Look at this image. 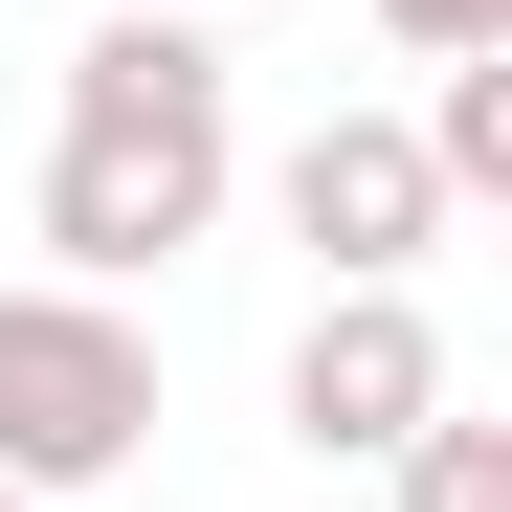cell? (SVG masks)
Instances as JSON below:
<instances>
[{
  "label": "cell",
  "mask_w": 512,
  "mask_h": 512,
  "mask_svg": "<svg viewBox=\"0 0 512 512\" xmlns=\"http://www.w3.org/2000/svg\"><path fill=\"white\" fill-rule=\"evenodd\" d=\"M156 446V334L112 290H0V490H112Z\"/></svg>",
  "instance_id": "6da1fadb"
},
{
  "label": "cell",
  "mask_w": 512,
  "mask_h": 512,
  "mask_svg": "<svg viewBox=\"0 0 512 512\" xmlns=\"http://www.w3.org/2000/svg\"><path fill=\"white\" fill-rule=\"evenodd\" d=\"M401 134H423V179H446V201H512V45H468Z\"/></svg>",
  "instance_id": "8992f818"
},
{
  "label": "cell",
  "mask_w": 512,
  "mask_h": 512,
  "mask_svg": "<svg viewBox=\"0 0 512 512\" xmlns=\"http://www.w3.org/2000/svg\"><path fill=\"white\" fill-rule=\"evenodd\" d=\"M67 134H223V45L156 23V0H112V23L67 45Z\"/></svg>",
  "instance_id": "5b68a950"
},
{
  "label": "cell",
  "mask_w": 512,
  "mask_h": 512,
  "mask_svg": "<svg viewBox=\"0 0 512 512\" xmlns=\"http://www.w3.org/2000/svg\"><path fill=\"white\" fill-rule=\"evenodd\" d=\"M379 23H401L423 67H468V45H512V0H379Z\"/></svg>",
  "instance_id": "ba28073f"
},
{
  "label": "cell",
  "mask_w": 512,
  "mask_h": 512,
  "mask_svg": "<svg viewBox=\"0 0 512 512\" xmlns=\"http://www.w3.org/2000/svg\"><path fill=\"white\" fill-rule=\"evenodd\" d=\"M0 512H45V490H0Z\"/></svg>",
  "instance_id": "30bf717a"
},
{
  "label": "cell",
  "mask_w": 512,
  "mask_h": 512,
  "mask_svg": "<svg viewBox=\"0 0 512 512\" xmlns=\"http://www.w3.org/2000/svg\"><path fill=\"white\" fill-rule=\"evenodd\" d=\"M379 468H401V512H512V423H468V401H446V423H401Z\"/></svg>",
  "instance_id": "52a82bcc"
},
{
  "label": "cell",
  "mask_w": 512,
  "mask_h": 512,
  "mask_svg": "<svg viewBox=\"0 0 512 512\" xmlns=\"http://www.w3.org/2000/svg\"><path fill=\"white\" fill-rule=\"evenodd\" d=\"M468 379H446V334H423V290H312V334H290V446L312 468H379L401 423H446Z\"/></svg>",
  "instance_id": "3957f363"
},
{
  "label": "cell",
  "mask_w": 512,
  "mask_h": 512,
  "mask_svg": "<svg viewBox=\"0 0 512 512\" xmlns=\"http://www.w3.org/2000/svg\"><path fill=\"white\" fill-rule=\"evenodd\" d=\"M245 134H45V290H134L223 223Z\"/></svg>",
  "instance_id": "7a4b0ae2"
},
{
  "label": "cell",
  "mask_w": 512,
  "mask_h": 512,
  "mask_svg": "<svg viewBox=\"0 0 512 512\" xmlns=\"http://www.w3.org/2000/svg\"><path fill=\"white\" fill-rule=\"evenodd\" d=\"M156 23H201V0H156Z\"/></svg>",
  "instance_id": "9c48e42d"
},
{
  "label": "cell",
  "mask_w": 512,
  "mask_h": 512,
  "mask_svg": "<svg viewBox=\"0 0 512 512\" xmlns=\"http://www.w3.org/2000/svg\"><path fill=\"white\" fill-rule=\"evenodd\" d=\"M268 201H290V245H312L334 290H401L423 245H446V179H423V134H401V112H312Z\"/></svg>",
  "instance_id": "277c9868"
}]
</instances>
